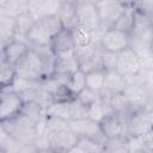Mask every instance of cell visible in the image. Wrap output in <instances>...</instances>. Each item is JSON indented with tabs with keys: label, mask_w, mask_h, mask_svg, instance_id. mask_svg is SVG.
I'll return each mask as SVG.
<instances>
[{
	"label": "cell",
	"mask_w": 153,
	"mask_h": 153,
	"mask_svg": "<svg viewBox=\"0 0 153 153\" xmlns=\"http://www.w3.org/2000/svg\"><path fill=\"white\" fill-rule=\"evenodd\" d=\"M61 29L63 25L57 14L45 16L35 22L25 39L30 45H49L53 36Z\"/></svg>",
	"instance_id": "1"
},
{
	"label": "cell",
	"mask_w": 153,
	"mask_h": 153,
	"mask_svg": "<svg viewBox=\"0 0 153 153\" xmlns=\"http://www.w3.org/2000/svg\"><path fill=\"white\" fill-rule=\"evenodd\" d=\"M37 124L36 121L22 112L11 120L0 121V128L5 129L23 145L31 147H33V141L37 136Z\"/></svg>",
	"instance_id": "2"
},
{
	"label": "cell",
	"mask_w": 153,
	"mask_h": 153,
	"mask_svg": "<svg viewBox=\"0 0 153 153\" xmlns=\"http://www.w3.org/2000/svg\"><path fill=\"white\" fill-rule=\"evenodd\" d=\"M24 99L12 86L0 88V121L11 120L22 112Z\"/></svg>",
	"instance_id": "3"
},
{
	"label": "cell",
	"mask_w": 153,
	"mask_h": 153,
	"mask_svg": "<svg viewBox=\"0 0 153 153\" xmlns=\"http://www.w3.org/2000/svg\"><path fill=\"white\" fill-rule=\"evenodd\" d=\"M143 68V62L137 53L129 45L122 51L117 53V67L116 71L124 75L128 81L137 75Z\"/></svg>",
	"instance_id": "4"
},
{
	"label": "cell",
	"mask_w": 153,
	"mask_h": 153,
	"mask_svg": "<svg viewBox=\"0 0 153 153\" xmlns=\"http://www.w3.org/2000/svg\"><path fill=\"white\" fill-rule=\"evenodd\" d=\"M153 14H148L136 8L134 26L130 32V41L139 42L146 45H149L153 39Z\"/></svg>",
	"instance_id": "5"
},
{
	"label": "cell",
	"mask_w": 153,
	"mask_h": 153,
	"mask_svg": "<svg viewBox=\"0 0 153 153\" xmlns=\"http://www.w3.org/2000/svg\"><path fill=\"white\" fill-rule=\"evenodd\" d=\"M69 129L73 133H75L78 136H85V137L93 139L102 145H104L106 141V137L100 129L99 122L91 117L69 121Z\"/></svg>",
	"instance_id": "6"
},
{
	"label": "cell",
	"mask_w": 153,
	"mask_h": 153,
	"mask_svg": "<svg viewBox=\"0 0 153 153\" xmlns=\"http://www.w3.org/2000/svg\"><path fill=\"white\" fill-rule=\"evenodd\" d=\"M152 129H153V112L146 110H136L131 112L127 126L128 136L141 137L145 134L149 133Z\"/></svg>",
	"instance_id": "7"
},
{
	"label": "cell",
	"mask_w": 153,
	"mask_h": 153,
	"mask_svg": "<svg viewBox=\"0 0 153 153\" xmlns=\"http://www.w3.org/2000/svg\"><path fill=\"white\" fill-rule=\"evenodd\" d=\"M50 48L56 57H72L75 56V42L73 32L69 29H61L50 41Z\"/></svg>",
	"instance_id": "8"
},
{
	"label": "cell",
	"mask_w": 153,
	"mask_h": 153,
	"mask_svg": "<svg viewBox=\"0 0 153 153\" xmlns=\"http://www.w3.org/2000/svg\"><path fill=\"white\" fill-rule=\"evenodd\" d=\"M96 7L98 10L102 25L106 29L112 27L127 8L118 0H97Z\"/></svg>",
	"instance_id": "9"
},
{
	"label": "cell",
	"mask_w": 153,
	"mask_h": 153,
	"mask_svg": "<svg viewBox=\"0 0 153 153\" xmlns=\"http://www.w3.org/2000/svg\"><path fill=\"white\" fill-rule=\"evenodd\" d=\"M79 26L94 31L102 26L98 10L94 1H82L75 5Z\"/></svg>",
	"instance_id": "10"
},
{
	"label": "cell",
	"mask_w": 153,
	"mask_h": 153,
	"mask_svg": "<svg viewBox=\"0 0 153 153\" xmlns=\"http://www.w3.org/2000/svg\"><path fill=\"white\" fill-rule=\"evenodd\" d=\"M130 45V35L115 27H109L104 31L100 38V47L103 50L120 53Z\"/></svg>",
	"instance_id": "11"
},
{
	"label": "cell",
	"mask_w": 153,
	"mask_h": 153,
	"mask_svg": "<svg viewBox=\"0 0 153 153\" xmlns=\"http://www.w3.org/2000/svg\"><path fill=\"white\" fill-rule=\"evenodd\" d=\"M102 47H88L84 49H75V57L79 62L80 69L85 73L103 69L102 65Z\"/></svg>",
	"instance_id": "12"
},
{
	"label": "cell",
	"mask_w": 153,
	"mask_h": 153,
	"mask_svg": "<svg viewBox=\"0 0 153 153\" xmlns=\"http://www.w3.org/2000/svg\"><path fill=\"white\" fill-rule=\"evenodd\" d=\"M48 137H49L51 152L71 153L73 147L76 145L79 136L75 133H73L71 129H63V130L48 133Z\"/></svg>",
	"instance_id": "13"
},
{
	"label": "cell",
	"mask_w": 153,
	"mask_h": 153,
	"mask_svg": "<svg viewBox=\"0 0 153 153\" xmlns=\"http://www.w3.org/2000/svg\"><path fill=\"white\" fill-rule=\"evenodd\" d=\"M123 93L126 94L133 111L142 110L147 104L151 94H153L148 92L141 84H137V82H128Z\"/></svg>",
	"instance_id": "14"
},
{
	"label": "cell",
	"mask_w": 153,
	"mask_h": 153,
	"mask_svg": "<svg viewBox=\"0 0 153 153\" xmlns=\"http://www.w3.org/2000/svg\"><path fill=\"white\" fill-rule=\"evenodd\" d=\"M30 50V44L25 39L14 38L10 43H7L5 47H1V60L6 61L13 66L17 65V62Z\"/></svg>",
	"instance_id": "15"
},
{
	"label": "cell",
	"mask_w": 153,
	"mask_h": 153,
	"mask_svg": "<svg viewBox=\"0 0 153 153\" xmlns=\"http://www.w3.org/2000/svg\"><path fill=\"white\" fill-rule=\"evenodd\" d=\"M99 124H100V129L106 139L127 135V127H126L124 122L115 112L106 115L103 120L99 121Z\"/></svg>",
	"instance_id": "16"
},
{
	"label": "cell",
	"mask_w": 153,
	"mask_h": 153,
	"mask_svg": "<svg viewBox=\"0 0 153 153\" xmlns=\"http://www.w3.org/2000/svg\"><path fill=\"white\" fill-rule=\"evenodd\" d=\"M80 69L79 62L75 56L72 57H56L54 65V73L56 78H59L63 84L66 82L67 78Z\"/></svg>",
	"instance_id": "17"
},
{
	"label": "cell",
	"mask_w": 153,
	"mask_h": 153,
	"mask_svg": "<svg viewBox=\"0 0 153 153\" xmlns=\"http://www.w3.org/2000/svg\"><path fill=\"white\" fill-rule=\"evenodd\" d=\"M19 152H36L35 147L25 146L0 128V153H19Z\"/></svg>",
	"instance_id": "18"
},
{
	"label": "cell",
	"mask_w": 153,
	"mask_h": 153,
	"mask_svg": "<svg viewBox=\"0 0 153 153\" xmlns=\"http://www.w3.org/2000/svg\"><path fill=\"white\" fill-rule=\"evenodd\" d=\"M17 23L16 18L0 13V42L1 47H5L7 43L16 38Z\"/></svg>",
	"instance_id": "19"
},
{
	"label": "cell",
	"mask_w": 153,
	"mask_h": 153,
	"mask_svg": "<svg viewBox=\"0 0 153 153\" xmlns=\"http://www.w3.org/2000/svg\"><path fill=\"white\" fill-rule=\"evenodd\" d=\"M127 85H128V79L116 69L105 72V82L103 90H106L111 93L123 92Z\"/></svg>",
	"instance_id": "20"
},
{
	"label": "cell",
	"mask_w": 153,
	"mask_h": 153,
	"mask_svg": "<svg viewBox=\"0 0 153 153\" xmlns=\"http://www.w3.org/2000/svg\"><path fill=\"white\" fill-rule=\"evenodd\" d=\"M57 16L60 17V20H61L63 27L73 30L76 26H79L78 17H76V6L74 4H71L68 1H63L62 7H61Z\"/></svg>",
	"instance_id": "21"
},
{
	"label": "cell",
	"mask_w": 153,
	"mask_h": 153,
	"mask_svg": "<svg viewBox=\"0 0 153 153\" xmlns=\"http://www.w3.org/2000/svg\"><path fill=\"white\" fill-rule=\"evenodd\" d=\"M30 0H10L4 6H0V13L18 18L25 13H29Z\"/></svg>",
	"instance_id": "22"
},
{
	"label": "cell",
	"mask_w": 153,
	"mask_h": 153,
	"mask_svg": "<svg viewBox=\"0 0 153 153\" xmlns=\"http://www.w3.org/2000/svg\"><path fill=\"white\" fill-rule=\"evenodd\" d=\"M96 153V152H104V147L102 143L98 141L85 137V136H79L76 145L73 147L71 153Z\"/></svg>",
	"instance_id": "23"
},
{
	"label": "cell",
	"mask_w": 153,
	"mask_h": 153,
	"mask_svg": "<svg viewBox=\"0 0 153 153\" xmlns=\"http://www.w3.org/2000/svg\"><path fill=\"white\" fill-rule=\"evenodd\" d=\"M104 152H121V153H129V136L128 135H121L111 139H106L105 143L103 145Z\"/></svg>",
	"instance_id": "24"
},
{
	"label": "cell",
	"mask_w": 153,
	"mask_h": 153,
	"mask_svg": "<svg viewBox=\"0 0 153 153\" xmlns=\"http://www.w3.org/2000/svg\"><path fill=\"white\" fill-rule=\"evenodd\" d=\"M135 11H136V7L135 6H130V7H127L126 11L122 13V16L117 19V22L115 23V25L112 27L115 29H118L123 32H127L130 35L131 30H133V26H134V20H135Z\"/></svg>",
	"instance_id": "25"
},
{
	"label": "cell",
	"mask_w": 153,
	"mask_h": 153,
	"mask_svg": "<svg viewBox=\"0 0 153 153\" xmlns=\"http://www.w3.org/2000/svg\"><path fill=\"white\" fill-rule=\"evenodd\" d=\"M22 114H24L25 116H27V117L32 118L33 121H36L37 123H39L41 121H43L45 118L47 110L42 105H39L38 103H36V102L24 100Z\"/></svg>",
	"instance_id": "26"
},
{
	"label": "cell",
	"mask_w": 153,
	"mask_h": 153,
	"mask_svg": "<svg viewBox=\"0 0 153 153\" xmlns=\"http://www.w3.org/2000/svg\"><path fill=\"white\" fill-rule=\"evenodd\" d=\"M109 105H110L112 112H115V114H126V112L133 111L128 103V99L123 92L111 93L110 99H109Z\"/></svg>",
	"instance_id": "27"
},
{
	"label": "cell",
	"mask_w": 153,
	"mask_h": 153,
	"mask_svg": "<svg viewBox=\"0 0 153 153\" xmlns=\"http://www.w3.org/2000/svg\"><path fill=\"white\" fill-rule=\"evenodd\" d=\"M65 85H66L75 96H78V94L86 87V73H85L84 71H81V69L76 71L75 73L71 74V75L67 78Z\"/></svg>",
	"instance_id": "28"
},
{
	"label": "cell",
	"mask_w": 153,
	"mask_h": 153,
	"mask_svg": "<svg viewBox=\"0 0 153 153\" xmlns=\"http://www.w3.org/2000/svg\"><path fill=\"white\" fill-rule=\"evenodd\" d=\"M104 82H105V71L104 69H97L86 73V87L99 92L104 88Z\"/></svg>",
	"instance_id": "29"
},
{
	"label": "cell",
	"mask_w": 153,
	"mask_h": 153,
	"mask_svg": "<svg viewBox=\"0 0 153 153\" xmlns=\"http://www.w3.org/2000/svg\"><path fill=\"white\" fill-rule=\"evenodd\" d=\"M17 78L16 67L6 61H0V88L12 86Z\"/></svg>",
	"instance_id": "30"
},
{
	"label": "cell",
	"mask_w": 153,
	"mask_h": 153,
	"mask_svg": "<svg viewBox=\"0 0 153 153\" xmlns=\"http://www.w3.org/2000/svg\"><path fill=\"white\" fill-rule=\"evenodd\" d=\"M35 22H36V19L30 13H25L23 16H19L18 18H16V23H17L16 38L25 39L27 32L30 31V29L32 27V25L35 24Z\"/></svg>",
	"instance_id": "31"
},
{
	"label": "cell",
	"mask_w": 153,
	"mask_h": 153,
	"mask_svg": "<svg viewBox=\"0 0 153 153\" xmlns=\"http://www.w3.org/2000/svg\"><path fill=\"white\" fill-rule=\"evenodd\" d=\"M128 82L141 84L148 92L153 93V66H143L141 72L130 79Z\"/></svg>",
	"instance_id": "32"
},
{
	"label": "cell",
	"mask_w": 153,
	"mask_h": 153,
	"mask_svg": "<svg viewBox=\"0 0 153 153\" xmlns=\"http://www.w3.org/2000/svg\"><path fill=\"white\" fill-rule=\"evenodd\" d=\"M47 115L71 121L72 117H71L69 102H53L51 105L47 109Z\"/></svg>",
	"instance_id": "33"
},
{
	"label": "cell",
	"mask_w": 153,
	"mask_h": 153,
	"mask_svg": "<svg viewBox=\"0 0 153 153\" xmlns=\"http://www.w3.org/2000/svg\"><path fill=\"white\" fill-rule=\"evenodd\" d=\"M44 128H45V131L47 133L63 130V129H69V121L63 120V118H60V117L45 115V118H44Z\"/></svg>",
	"instance_id": "34"
},
{
	"label": "cell",
	"mask_w": 153,
	"mask_h": 153,
	"mask_svg": "<svg viewBox=\"0 0 153 153\" xmlns=\"http://www.w3.org/2000/svg\"><path fill=\"white\" fill-rule=\"evenodd\" d=\"M65 0H41V14L42 17L59 14Z\"/></svg>",
	"instance_id": "35"
},
{
	"label": "cell",
	"mask_w": 153,
	"mask_h": 153,
	"mask_svg": "<svg viewBox=\"0 0 153 153\" xmlns=\"http://www.w3.org/2000/svg\"><path fill=\"white\" fill-rule=\"evenodd\" d=\"M69 106H71V117H72V120H79V118L88 117V108L84 103H81L76 97L73 100L69 102Z\"/></svg>",
	"instance_id": "36"
},
{
	"label": "cell",
	"mask_w": 153,
	"mask_h": 153,
	"mask_svg": "<svg viewBox=\"0 0 153 153\" xmlns=\"http://www.w3.org/2000/svg\"><path fill=\"white\" fill-rule=\"evenodd\" d=\"M76 98L88 108L91 104H93V103H96L97 100L100 99V93H99V92H96V91H92V90H90V88H87V87H85V88L76 96Z\"/></svg>",
	"instance_id": "37"
},
{
	"label": "cell",
	"mask_w": 153,
	"mask_h": 153,
	"mask_svg": "<svg viewBox=\"0 0 153 153\" xmlns=\"http://www.w3.org/2000/svg\"><path fill=\"white\" fill-rule=\"evenodd\" d=\"M102 65H103V69L105 72L116 69V67H117V53L103 50V54H102Z\"/></svg>",
	"instance_id": "38"
},
{
	"label": "cell",
	"mask_w": 153,
	"mask_h": 153,
	"mask_svg": "<svg viewBox=\"0 0 153 153\" xmlns=\"http://www.w3.org/2000/svg\"><path fill=\"white\" fill-rule=\"evenodd\" d=\"M142 152H153V129L140 137Z\"/></svg>",
	"instance_id": "39"
},
{
	"label": "cell",
	"mask_w": 153,
	"mask_h": 153,
	"mask_svg": "<svg viewBox=\"0 0 153 153\" xmlns=\"http://www.w3.org/2000/svg\"><path fill=\"white\" fill-rule=\"evenodd\" d=\"M135 7L148 14H153V0H136Z\"/></svg>",
	"instance_id": "40"
},
{
	"label": "cell",
	"mask_w": 153,
	"mask_h": 153,
	"mask_svg": "<svg viewBox=\"0 0 153 153\" xmlns=\"http://www.w3.org/2000/svg\"><path fill=\"white\" fill-rule=\"evenodd\" d=\"M118 1H121L126 7H130V6H135V4H136V0H118Z\"/></svg>",
	"instance_id": "41"
},
{
	"label": "cell",
	"mask_w": 153,
	"mask_h": 153,
	"mask_svg": "<svg viewBox=\"0 0 153 153\" xmlns=\"http://www.w3.org/2000/svg\"><path fill=\"white\" fill-rule=\"evenodd\" d=\"M65 1H68V2H71V4H74V5H76V4H79V2H82V1H97V0H65Z\"/></svg>",
	"instance_id": "42"
},
{
	"label": "cell",
	"mask_w": 153,
	"mask_h": 153,
	"mask_svg": "<svg viewBox=\"0 0 153 153\" xmlns=\"http://www.w3.org/2000/svg\"><path fill=\"white\" fill-rule=\"evenodd\" d=\"M10 0H0V6H4L5 4H7Z\"/></svg>",
	"instance_id": "43"
}]
</instances>
